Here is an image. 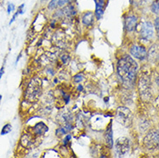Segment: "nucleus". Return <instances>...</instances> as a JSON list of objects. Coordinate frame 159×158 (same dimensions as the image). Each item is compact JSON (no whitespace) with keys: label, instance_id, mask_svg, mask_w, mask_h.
I'll list each match as a JSON object with an SVG mask.
<instances>
[{"label":"nucleus","instance_id":"27","mask_svg":"<svg viewBox=\"0 0 159 158\" xmlns=\"http://www.w3.org/2000/svg\"><path fill=\"white\" fill-rule=\"evenodd\" d=\"M21 56H22V53H20L19 54V56H18V57H17V58H16V62H15V63H17V62H18V61H19L20 60V58H21Z\"/></svg>","mask_w":159,"mask_h":158},{"label":"nucleus","instance_id":"30","mask_svg":"<svg viewBox=\"0 0 159 158\" xmlns=\"http://www.w3.org/2000/svg\"><path fill=\"white\" fill-rule=\"evenodd\" d=\"M46 1H48V0H42V2H46Z\"/></svg>","mask_w":159,"mask_h":158},{"label":"nucleus","instance_id":"16","mask_svg":"<svg viewBox=\"0 0 159 158\" xmlns=\"http://www.w3.org/2000/svg\"><path fill=\"white\" fill-rule=\"evenodd\" d=\"M151 11L153 13L157 14L159 12V0H156L153 2V4H151Z\"/></svg>","mask_w":159,"mask_h":158},{"label":"nucleus","instance_id":"20","mask_svg":"<svg viewBox=\"0 0 159 158\" xmlns=\"http://www.w3.org/2000/svg\"><path fill=\"white\" fill-rule=\"evenodd\" d=\"M14 10H15V5L13 4H9L8 7H7V13L10 14V13L13 11Z\"/></svg>","mask_w":159,"mask_h":158},{"label":"nucleus","instance_id":"17","mask_svg":"<svg viewBox=\"0 0 159 158\" xmlns=\"http://www.w3.org/2000/svg\"><path fill=\"white\" fill-rule=\"evenodd\" d=\"M73 79H74V81H75V83H80V82H81L84 79V74L82 73L77 74L75 75V76L73 77Z\"/></svg>","mask_w":159,"mask_h":158},{"label":"nucleus","instance_id":"6","mask_svg":"<svg viewBox=\"0 0 159 158\" xmlns=\"http://www.w3.org/2000/svg\"><path fill=\"white\" fill-rule=\"evenodd\" d=\"M139 35L143 40H150L153 36L154 28L151 22H143L140 24Z\"/></svg>","mask_w":159,"mask_h":158},{"label":"nucleus","instance_id":"23","mask_svg":"<svg viewBox=\"0 0 159 158\" xmlns=\"http://www.w3.org/2000/svg\"><path fill=\"white\" fill-rule=\"evenodd\" d=\"M24 4H21L19 7H18V11H17V12L20 14H23L24 13Z\"/></svg>","mask_w":159,"mask_h":158},{"label":"nucleus","instance_id":"29","mask_svg":"<svg viewBox=\"0 0 159 158\" xmlns=\"http://www.w3.org/2000/svg\"><path fill=\"white\" fill-rule=\"evenodd\" d=\"M1 99H2V96L0 95V102H1Z\"/></svg>","mask_w":159,"mask_h":158},{"label":"nucleus","instance_id":"1","mask_svg":"<svg viewBox=\"0 0 159 158\" xmlns=\"http://www.w3.org/2000/svg\"><path fill=\"white\" fill-rule=\"evenodd\" d=\"M138 68V64L131 56H124L118 61L117 73L125 86L132 87L134 85Z\"/></svg>","mask_w":159,"mask_h":158},{"label":"nucleus","instance_id":"4","mask_svg":"<svg viewBox=\"0 0 159 158\" xmlns=\"http://www.w3.org/2000/svg\"><path fill=\"white\" fill-rule=\"evenodd\" d=\"M115 153L118 157H123L130 150V141L127 138H119L115 142Z\"/></svg>","mask_w":159,"mask_h":158},{"label":"nucleus","instance_id":"12","mask_svg":"<svg viewBox=\"0 0 159 158\" xmlns=\"http://www.w3.org/2000/svg\"><path fill=\"white\" fill-rule=\"evenodd\" d=\"M137 23H138V18L135 16H129L125 18V29L126 30L129 32L133 31L136 29L137 26Z\"/></svg>","mask_w":159,"mask_h":158},{"label":"nucleus","instance_id":"25","mask_svg":"<svg viewBox=\"0 0 159 158\" xmlns=\"http://www.w3.org/2000/svg\"><path fill=\"white\" fill-rule=\"evenodd\" d=\"M4 74V66L3 65V67H1V69H0V79H1V78H2V76H3Z\"/></svg>","mask_w":159,"mask_h":158},{"label":"nucleus","instance_id":"24","mask_svg":"<svg viewBox=\"0 0 159 158\" xmlns=\"http://www.w3.org/2000/svg\"><path fill=\"white\" fill-rule=\"evenodd\" d=\"M18 15H19V13H18V12L16 11V13H15V14H14V15H13V16H12L11 20V21H10V24H11L12 23H13V22H14V21H15V20H16V16H18Z\"/></svg>","mask_w":159,"mask_h":158},{"label":"nucleus","instance_id":"13","mask_svg":"<svg viewBox=\"0 0 159 158\" xmlns=\"http://www.w3.org/2000/svg\"><path fill=\"white\" fill-rule=\"evenodd\" d=\"M48 126L43 122H40L38 123L37 124H36V126L34 127V131H35V133L36 135H43L44 134L45 132H47L48 131Z\"/></svg>","mask_w":159,"mask_h":158},{"label":"nucleus","instance_id":"15","mask_svg":"<svg viewBox=\"0 0 159 158\" xmlns=\"http://www.w3.org/2000/svg\"><path fill=\"white\" fill-rule=\"evenodd\" d=\"M11 131V124H6L5 125H4L3 129L1 130V135L4 136V135L10 133Z\"/></svg>","mask_w":159,"mask_h":158},{"label":"nucleus","instance_id":"7","mask_svg":"<svg viewBox=\"0 0 159 158\" xmlns=\"http://www.w3.org/2000/svg\"><path fill=\"white\" fill-rule=\"evenodd\" d=\"M130 52H131V56H133L134 58L140 60V61L146 59V57L148 56L147 50L145 49V47H142V46H139V45H133L131 47Z\"/></svg>","mask_w":159,"mask_h":158},{"label":"nucleus","instance_id":"8","mask_svg":"<svg viewBox=\"0 0 159 158\" xmlns=\"http://www.w3.org/2000/svg\"><path fill=\"white\" fill-rule=\"evenodd\" d=\"M95 3V11H94V15L97 20L102 18L105 12V9L107 6L106 0H93Z\"/></svg>","mask_w":159,"mask_h":158},{"label":"nucleus","instance_id":"10","mask_svg":"<svg viewBox=\"0 0 159 158\" xmlns=\"http://www.w3.org/2000/svg\"><path fill=\"white\" fill-rule=\"evenodd\" d=\"M94 18H95V15L94 13L91 11H88L84 13L82 16H81V21L82 24L87 26V27H91L94 23Z\"/></svg>","mask_w":159,"mask_h":158},{"label":"nucleus","instance_id":"2","mask_svg":"<svg viewBox=\"0 0 159 158\" xmlns=\"http://www.w3.org/2000/svg\"><path fill=\"white\" fill-rule=\"evenodd\" d=\"M42 94V82L39 79H33L25 91V99L28 101H36Z\"/></svg>","mask_w":159,"mask_h":158},{"label":"nucleus","instance_id":"3","mask_svg":"<svg viewBox=\"0 0 159 158\" xmlns=\"http://www.w3.org/2000/svg\"><path fill=\"white\" fill-rule=\"evenodd\" d=\"M117 121L125 127H130L132 124L133 116L131 111L125 106H120L117 110L116 114Z\"/></svg>","mask_w":159,"mask_h":158},{"label":"nucleus","instance_id":"21","mask_svg":"<svg viewBox=\"0 0 159 158\" xmlns=\"http://www.w3.org/2000/svg\"><path fill=\"white\" fill-rule=\"evenodd\" d=\"M70 140H71V135H69V134L67 135V136H66V138H65V139H64V141H63L64 145H67V144L68 143V142H69Z\"/></svg>","mask_w":159,"mask_h":158},{"label":"nucleus","instance_id":"18","mask_svg":"<svg viewBox=\"0 0 159 158\" xmlns=\"http://www.w3.org/2000/svg\"><path fill=\"white\" fill-rule=\"evenodd\" d=\"M61 61H62L63 64H67L70 61V57L68 55H63V56H61Z\"/></svg>","mask_w":159,"mask_h":158},{"label":"nucleus","instance_id":"5","mask_svg":"<svg viewBox=\"0 0 159 158\" xmlns=\"http://www.w3.org/2000/svg\"><path fill=\"white\" fill-rule=\"evenodd\" d=\"M143 143L148 150H159V130H151L143 139Z\"/></svg>","mask_w":159,"mask_h":158},{"label":"nucleus","instance_id":"14","mask_svg":"<svg viewBox=\"0 0 159 158\" xmlns=\"http://www.w3.org/2000/svg\"><path fill=\"white\" fill-rule=\"evenodd\" d=\"M73 129V126H72L71 124H66V125L62 128H60L58 130H56V134L59 135H66L67 133H68L70 130Z\"/></svg>","mask_w":159,"mask_h":158},{"label":"nucleus","instance_id":"26","mask_svg":"<svg viewBox=\"0 0 159 158\" xmlns=\"http://www.w3.org/2000/svg\"><path fill=\"white\" fill-rule=\"evenodd\" d=\"M77 89H78V91L79 92H82L83 91V86L79 85V86H78V87H77Z\"/></svg>","mask_w":159,"mask_h":158},{"label":"nucleus","instance_id":"19","mask_svg":"<svg viewBox=\"0 0 159 158\" xmlns=\"http://www.w3.org/2000/svg\"><path fill=\"white\" fill-rule=\"evenodd\" d=\"M155 27L156 30H157V37L159 38V17H157L155 20Z\"/></svg>","mask_w":159,"mask_h":158},{"label":"nucleus","instance_id":"11","mask_svg":"<svg viewBox=\"0 0 159 158\" xmlns=\"http://www.w3.org/2000/svg\"><path fill=\"white\" fill-rule=\"evenodd\" d=\"M105 140L106 143L109 149H111L113 147L114 142H113V136H112V128H111V121L109 123V124L107 127V130L105 132Z\"/></svg>","mask_w":159,"mask_h":158},{"label":"nucleus","instance_id":"9","mask_svg":"<svg viewBox=\"0 0 159 158\" xmlns=\"http://www.w3.org/2000/svg\"><path fill=\"white\" fill-rule=\"evenodd\" d=\"M72 2L73 0H50L48 4V9L49 11H56Z\"/></svg>","mask_w":159,"mask_h":158},{"label":"nucleus","instance_id":"28","mask_svg":"<svg viewBox=\"0 0 159 158\" xmlns=\"http://www.w3.org/2000/svg\"><path fill=\"white\" fill-rule=\"evenodd\" d=\"M157 85L159 86V78H157Z\"/></svg>","mask_w":159,"mask_h":158},{"label":"nucleus","instance_id":"22","mask_svg":"<svg viewBox=\"0 0 159 158\" xmlns=\"http://www.w3.org/2000/svg\"><path fill=\"white\" fill-rule=\"evenodd\" d=\"M63 99H64V101H65V103L66 104H68V102H69V99H70V97H69V95L68 94H66L65 93H63Z\"/></svg>","mask_w":159,"mask_h":158}]
</instances>
